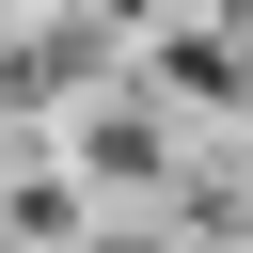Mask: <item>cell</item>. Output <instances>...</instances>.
Wrapping results in <instances>:
<instances>
[{"mask_svg":"<svg viewBox=\"0 0 253 253\" xmlns=\"http://www.w3.org/2000/svg\"><path fill=\"white\" fill-rule=\"evenodd\" d=\"M174 158H190V142H174V111L142 95V63H111L95 95H63V174H79L95 206H111V190H126V206H158V174H174Z\"/></svg>","mask_w":253,"mask_h":253,"instance_id":"1","label":"cell"}]
</instances>
